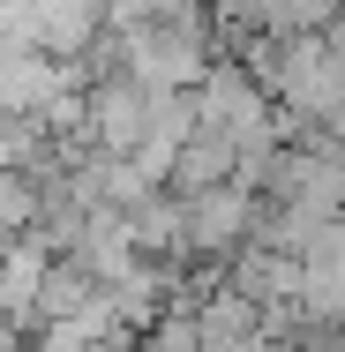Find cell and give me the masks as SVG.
Instances as JSON below:
<instances>
[{
  "instance_id": "6da1fadb",
  "label": "cell",
  "mask_w": 345,
  "mask_h": 352,
  "mask_svg": "<svg viewBox=\"0 0 345 352\" xmlns=\"http://www.w3.org/2000/svg\"><path fill=\"white\" fill-rule=\"evenodd\" d=\"M196 128L218 135L233 157H240V173L255 180V173L278 157V142H285V113L271 105V90L240 68V60H218V68L196 82Z\"/></svg>"
},
{
  "instance_id": "7a4b0ae2",
  "label": "cell",
  "mask_w": 345,
  "mask_h": 352,
  "mask_svg": "<svg viewBox=\"0 0 345 352\" xmlns=\"http://www.w3.org/2000/svg\"><path fill=\"white\" fill-rule=\"evenodd\" d=\"M180 203H188V263H233L263 225V188L255 180H218V188H196Z\"/></svg>"
},
{
  "instance_id": "3957f363",
  "label": "cell",
  "mask_w": 345,
  "mask_h": 352,
  "mask_svg": "<svg viewBox=\"0 0 345 352\" xmlns=\"http://www.w3.org/2000/svg\"><path fill=\"white\" fill-rule=\"evenodd\" d=\"M150 90L128 75H98L83 82V150H105V157H136L150 135Z\"/></svg>"
},
{
  "instance_id": "277c9868",
  "label": "cell",
  "mask_w": 345,
  "mask_h": 352,
  "mask_svg": "<svg viewBox=\"0 0 345 352\" xmlns=\"http://www.w3.org/2000/svg\"><path fill=\"white\" fill-rule=\"evenodd\" d=\"M45 270H53V240L45 232H23L8 255H0V307L38 322V292H45Z\"/></svg>"
},
{
  "instance_id": "5b68a950",
  "label": "cell",
  "mask_w": 345,
  "mask_h": 352,
  "mask_svg": "<svg viewBox=\"0 0 345 352\" xmlns=\"http://www.w3.org/2000/svg\"><path fill=\"white\" fill-rule=\"evenodd\" d=\"M203 0H105V30H150V23H173Z\"/></svg>"
},
{
  "instance_id": "8992f818",
  "label": "cell",
  "mask_w": 345,
  "mask_h": 352,
  "mask_svg": "<svg viewBox=\"0 0 345 352\" xmlns=\"http://www.w3.org/2000/svg\"><path fill=\"white\" fill-rule=\"evenodd\" d=\"M23 338H30V322H23V315H8V307H0V352H23Z\"/></svg>"
},
{
  "instance_id": "52a82bcc",
  "label": "cell",
  "mask_w": 345,
  "mask_h": 352,
  "mask_svg": "<svg viewBox=\"0 0 345 352\" xmlns=\"http://www.w3.org/2000/svg\"><path fill=\"white\" fill-rule=\"evenodd\" d=\"M210 8H218V0H210Z\"/></svg>"
}]
</instances>
